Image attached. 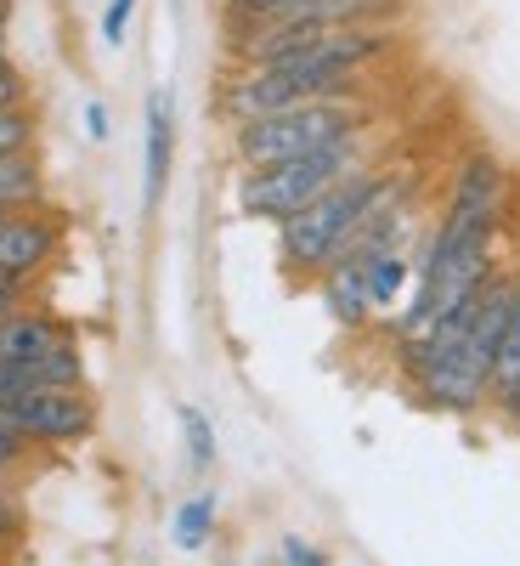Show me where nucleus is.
Listing matches in <instances>:
<instances>
[{
    "instance_id": "1",
    "label": "nucleus",
    "mask_w": 520,
    "mask_h": 566,
    "mask_svg": "<svg viewBox=\"0 0 520 566\" xmlns=\"http://www.w3.org/2000/svg\"><path fill=\"white\" fill-rule=\"evenodd\" d=\"M402 193H407V176L402 170H380V165L357 170L351 181L335 187V193H322L311 210H300L295 221L277 227V261H283V272L317 283L328 272V261L351 244V232L368 216H380L385 205H396Z\"/></svg>"
},
{
    "instance_id": "2",
    "label": "nucleus",
    "mask_w": 520,
    "mask_h": 566,
    "mask_svg": "<svg viewBox=\"0 0 520 566\" xmlns=\"http://www.w3.org/2000/svg\"><path fill=\"white\" fill-rule=\"evenodd\" d=\"M368 136H351V142H335L322 154H306V159H283V165H266V170H244L238 176V210L250 221H295L300 210H311L322 193H335L340 181H351L357 170H368Z\"/></svg>"
},
{
    "instance_id": "3",
    "label": "nucleus",
    "mask_w": 520,
    "mask_h": 566,
    "mask_svg": "<svg viewBox=\"0 0 520 566\" xmlns=\"http://www.w3.org/2000/svg\"><path fill=\"white\" fill-rule=\"evenodd\" d=\"M368 136V103L362 97H328V103H300V108H283L250 125H232V154H238L244 170H266L283 159H306L322 154L335 142Z\"/></svg>"
},
{
    "instance_id": "4",
    "label": "nucleus",
    "mask_w": 520,
    "mask_h": 566,
    "mask_svg": "<svg viewBox=\"0 0 520 566\" xmlns=\"http://www.w3.org/2000/svg\"><path fill=\"white\" fill-rule=\"evenodd\" d=\"M0 431L23 437L29 448H74L97 431V397L91 386H34L0 397Z\"/></svg>"
},
{
    "instance_id": "5",
    "label": "nucleus",
    "mask_w": 520,
    "mask_h": 566,
    "mask_svg": "<svg viewBox=\"0 0 520 566\" xmlns=\"http://www.w3.org/2000/svg\"><path fill=\"white\" fill-rule=\"evenodd\" d=\"M68 221L52 205H29V210H0V272L34 283L45 266L57 261Z\"/></svg>"
},
{
    "instance_id": "6",
    "label": "nucleus",
    "mask_w": 520,
    "mask_h": 566,
    "mask_svg": "<svg viewBox=\"0 0 520 566\" xmlns=\"http://www.w3.org/2000/svg\"><path fill=\"white\" fill-rule=\"evenodd\" d=\"M170 159H176V114H170V91H153V97H148V181H141V199H148V210H159V199H165Z\"/></svg>"
},
{
    "instance_id": "7",
    "label": "nucleus",
    "mask_w": 520,
    "mask_h": 566,
    "mask_svg": "<svg viewBox=\"0 0 520 566\" xmlns=\"http://www.w3.org/2000/svg\"><path fill=\"white\" fill-rule=\"evenodd\" d=\"M317 290H322V306H328V317H335L340 328H362V323H373L362 266H328V272L317 277Z\"/></svg>"
},
{
    "instance_id": "8",
    "label": "nucleus",
    "mask_w": 520,
    "mask_h": 566,
    "mask_svg": "<svg viewBox=\"0 0 520 566\" xmlns=\"http://www.w3.org/2000/svg\"><path fill=\"white\" fill-rule=\"evenodd\" d=\"M29 205H45V165H40V154L0 159V210H29Z\"/></svg>"
},
{
    "instance_id": "9",
    "label": "nucleus",
    "mask_w": 520,
    "mask_h": 566,
    "mask_svg": "<svg viewBox=\"0 0 520 566\" xmlns=\"http://www.w3.org/2000/svg\"><path fill=\"white\" fill-rule=\"evenodd\" d=\"M362 277H368V306H373V317H380V312H385V306H396V295L407 290V277H413V255H407V250L373 255V261H362Z\"/></svg>"
},
{
    "instance_id": "10",
    "label": "nucleus",
    "mask_w": 520,
    "mask_h": 566,
    "mask_svg": "<svg viewBox=\"0 0 520 566\" xmlns=\"http://www.w3.org/2000/svg\"><path fill=\"white\" fill-rule=\"evenodd\" d=\"M210 533H215V499H210V493L187 499V504L176 510V522H170L176 549H204V544H210Z\"/></svg>"
},
{
    "instance_id": "11",
    "label": "nucleus",
    "mask_w": 520,
    "mask_h": 566,
    "mask_svg": "<svg viewBox=\"0 0 520 566\" xmlns=\"http://www.w3.org/2000/svg\"><path fill=\"white\" fill-rule=\"evenodd\" d=\"M176 419H181V437H187V459H193V470H210L215 464V424L204 419V408L181 402Z\"/></svg>"
},
{
    "instance_id": "12",
    "label": "nucleus",
    "mask_w": 520,
    "mask_h": 566,
    "mask_svg": "<svg viewBox=\"0 0 520 566\" xmlns=\"http://www.w3.org/2000/svg\"><path fill=\"white\" fill-rule=\"evenodd\" d=\"M34 142H40V119L29 103L18 108H0V159H12V154H34Z\"/></svg>"
},
{
    "instance_id": "13",
    "label": "nucleus",
    "mask_w": 520,
    "mask_h": 566,
    "mask_svg": "<svg viewBox=\"0 0 520 566\" xmlns=\"http://www.w3.org/2000/svg\"><path fill=\"white\" fill-rule=\"evenodd\" d=\"M520 374V277H514V306H509V328H503V346H498V363H492V397Z\"/></svg>"
},
{
    "instance_id": "14",
    "label": "nucleus",
    "mask_w": 520,
    "mask_h": 566,
    "mask_svg": "<svg viewBox=\"0 0 520 566\" xmlns=\"http://www.w3.org/2000/svg\"><path fill=\"white\" fill-rule=\"evenodd\" d=\"M232 23H266V18H295L311 0H221Z\"/></svg>"
},
{
    "instance_id": "15",
    "label": "nucleus",
    "mask_w": 520,
    "mask_h": 566,
    "mask_svg": "<svg viewBox=\"0 0 520 566\" xmlns=\"http://www.w3.org/2000/svg\"><path fill=\"white\" fill-rule=\"evenodd\" d=\"M23 533H29V510H23L18 488L7 482V488H0V555H12L23 544Z\"/></svg>"
},
{
    "instance_id": "16",
    "label": "nucleus",
    "mask_w": 520,
    "mask_h": 566,
    "mask_svg": "<svg viewBox=\"0 0 520 566\" xmlns=\"http://www.w3.org/2000/svg\"><path fill=\"white\" fill-rule=\"evenodd\" d=\"M29 453H34V448H29L23 437H12V431H0V488H7V482L18 476V470L29 464Z\"/></svg>"
},
{
    "instance_id": "17",
    "label": "nucleus",
    "mask_w": 520,
    "mask_h": 566,
    "mask_svg": "<svg viewBox=\"0 0 520 566\" xmlns=\"http://www.w3.org/2000/svg\"><path fill=\"white\" fill-rule=\"evenodd\" d=\"M130 12H136V0H108V12H103V40H108V45H119V40H125Z\"/></svg>"
},
{
    "instance_id": "18",
    "label": "nucleus",
    "mask_w": 520,
    "mask_h": 566,
    "mask_svg": "<svg viewBox=\"0 0 520 566\" xmlns=\"http://www.w3.org/2000/svg\"><path fill=\"white\" fill-rule=\"evenodd\" d=\"M283 560H289V566H328V555H322L317 544H306L300 533L283 538Z\"/></svg>"
},
{
    "instance_id": "19",
    "label": "nucleus",
    "mask_w": 520,
    "mask_h": 566,
    "mask_svg": "<svg viewBox=\"0 0 520 566\" xmlns=\"http://www.w3.org/2000/svg\"><path fill=\"white\" fill-rule=\"evenodd\" d=\"M29 290H34V283H18V277H7V272H0V317L23 312V306H29Z\"/></svg>"
},
{
    "instance_id": "20",
    "label": "nucleus",
    "mask_w": 520,
    "mask_h": 566,
    "mask_svg": "<svg viewBox=\"0 0 520 566\" xmlns=\"http://www.w3.org/2000/svg\"><path fill=\"white\" fill-rule=\"evenodd\" d=\"M492 408H498V419L509 424V431H520V374H514V380L492 397Z\"/></svg>"
},
{
    "instance_id": "21",
    "label": "nucleus",
    "mask_w": 520,
    "mask_h": 566,
    "mask_svg": "<svg viewBox=\"0 0 520 566\" xmlns=\"http://www.w3.org/2000/svg\"><path fill=\"white\" fill-rule=\"evenodd\" d=\"M18 103H29V85H23L18 69H7L0 74V108H18Z\"/></svg>"
},
{
    "instance_id": "22",
    "label": "nucleus",
    "mask_w": 520,
    "mask_h": 566,
    "mask_svg": "<svg viewBox=\"0 0 520 566\" xmlns=\"http://www.w3.org/2000/svg\"><path fill=\"white\" fill-rule=\"evenodd\" d=\"M85 130H91V142H108V108L103 103H85Z\"/></svg>"
},
{
    "instance_id": "23",
    "label": "nucleus",
    "mask_w": 520,
    "mask_h": 566,
    "mask_svg": "<svg viewBox=\"0 0 520 566\" xmlns=\"http://www.w3.org/2000/svg\"><path fill=\"white\" fill-rule=\"evenodd\" d=\"M7 12H12V0H0V29H7Z\"/></svg>"
},
{
    "instance_id": "24",
    "label": "nucleus",
    "mask_w": 520,
    "mask_h": 566,
    "mask_svg": "<svg viewBox=\"0 0 520 566\" xmlns=\"http://www.w3.org/2000/svg\"><path fill=\"white\" fill-rule=\"evenodd\" d=\"M170 7H176V12H181V0H170Z\"/></svg>"
}]
</instances>
